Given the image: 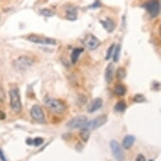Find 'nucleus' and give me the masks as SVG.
Returning <instances> with one entry per match:
<instances>
[{"instance_id": "nucleus-10", "label": "nucleus", "mask_w": 161, "mask_h": 161, "mask_svg": "<svg viewBox=\"0 0 161 161\" xmlns=\"http://www.w3.org/2000/svg\"><path fill=\"white\" fill-rule=\"evenodd\" d=\"M88 121V118L85 116H78L71 120L70 122L67 124V127H68L70 129H74V128H79L82 130L85 125Z\"/></svg>"}, {"instance_id": "nucleus-30", "label": "nucleus", "mask_w": 161, "mask_h": 161, "mask_svg": "<svg viewBox=\"0 0 161 161\" xmlns=\"http://www.w3.org/2000/svg\"><path fill=\"white\" fill-rule=\"evenodd\" d=\"M26 144H29V145H31V144H33V139H26Z\"/></svg>"}, {"instance_id": "nucleus-8", "label": "nucleus", "mask_w": 161, "mask_h": 161, "mask_svg": "<svg viewBox=\"0 0 161 161\" xmlns=\"http://www.w3.org/2000/svg\"><path fill=\"white\" fill-rule=\"evenodd\" d=\"M110 146L114 159L116 161L124 160V153H123L121 144H119L116 140H111L110 142Z\"/></svg>"}, {"instance_id": "nucleus-21", "label": "nucleus", "mask_w": 161, "mask_h": 161, "mask_svg": "<svg viewBox=\"0 0 161 161\" xmlns=\"http://www.w3.org/2000/svg\"><path fill=\"white\" fill-rule=\"evenodd\" d=\"M145 100H146V99H145L144 95H142V94H137L133 97V101L135 102V103H143Z\"/></svg>"}, {"instance_id": "nucleus-17", "label": "nucleus", "mask_w": 161, "mask_h": 161, "mask_svg": "<svg viewBox=\"0 0 161 161\" xmlns=\"http://www.w3.org/2000/svg\"><path fill=\"white\" fill-rule=\"evenodd\" d=\"M120 54H121V45L118 44V45L115 46L113 54H112V57H113L114 62H118L119 58H120Z\"/></svg>"}, {"instance_id": "nucleus-15", "label": "nucleus", "mask_w": 161, "mask_h": 161, "mask_svg": "<svg viewBox=\"0 0 161 161\" xmlns=\"http://www.w3.org/2000/svg\"><path fill=\"white\" fill-rule=\"evenodd\" d=\"M66 18L68 20L74 21L77 19V10L74 7H68L66 9Z\"/></svg>"}, {"instance_id": "nucleus-24", "label": "nucleus", "mask_w": 161, "mask_h": 161, "mask_svg": "<svg viewBox=\"0 0 161 161\" xmlns=\"http://www.w3.org/2000/svg\"><path fill=\"white\" fill-rule=\"evenodd\" d=\"M80 137L84 142H87L88 139H90V132L89 131H82V133L80 134Z\"/></svg>"}, {"instance_id": "nucleus-31", "label": "nucleus", "mask_w": 161, "mask_h": 161, "mask_svg": "<svg viewBox=\"0 0 161 161\" xmlns=\"http://www.w3.org/2000/svg\"><path fill=\"white\" fill-rule=\"evenodd\" d=\"M149 161H154V160H153V159H151V160H149Z\"/></svg>"}, {"instance_id": "nucleus-7", "label": "nucleus", "mask_w": 161, "mask_h": 161, "mask_svg": "<svg viewBox=\"0 0 161 161\" xmlns=\"http://www.w3.org/2000/svg\"><path fill=\"white\" fill-rule=\"evenodd\" d=\"M83 43H84L85 47L88 48L89 50H91V51L97 49L101 44L100 41L95 36L92 34H88L83 40Z\"/></svg>"}, {"instance_id": "nucleus-4", "label": "nucleus", "mask_w": 161, "mask_h": 161, "mask_svg": "<svg viewBox=\"0 0 161 161\" xmlns=\"http://www.w3.org/2000/svg\"><path fill=\"white\" fill-rule=\"evenodd\" d=\"M34 63V59L29 56H20L14 60V67L18 71H25L31 68Z\"/></svg>"}, {"instance_id": "nucleus-12", "label": "nucleus", "mask_w": 161, "mask_h": 161, "mask_svg": "<svg viewBox=\"0 0 161 161\" xmlns=\"http://www.w3.org/2000/svg\"><path fill=\"white\" fill-rule=\"evenodd\" d=\"M102 105H103V100L100 98H96L90 103V106L88 108V111L90 113L95 112V111H97V110L101 108Z\"/></svg>"}, {"instance_id": "nucleus-2", "label": "nucleus", "mask_w": 161, "mask_h": 161, "mask_svg": "<svg viewBox=\"0 0 161 161\" xmlns=\"http://www.w3.org/2000/svg\"><path fill=\"white\" fill-rule=\"evenodd\" d=\"M44 104L49 110H51V111H53L55 113L62 114L67 109V106L63 102L59 100L51 98V97H47L46 99H45Z\"/></svg>"}, {"instance_id": "nucleus-1", "label": "nucleus", "mask_w": 161, "mask_h": 161, "mask_svg": "<svg viewBox=\"0 0 161 161\" xmlns=\"http://www.w3.org/2000/svg\"><path fill=\"white\" fill-rule=\"evenodd\" d=\"M9 97H10V107L12 110L15 113H20L22 110L20 90L17 87L11 89L9 91Z\"/></svg>"}, {"instance_id": "nucleus-20", "label": "nucleus", "mask_w": 161, "mask_h": 161, "mask_svg": "<svg viewBox=\"0 0 161 161\" xmlns=\"http://www.w3.org/2000/svg\"><path fill=\"white\" fill-rule=\"evenodd\" d=\"M126 109H127V105L124 101H122V100L117 102L115 105V110L118 112H123Z\"/></svg>"}, {"instance_id": "nucleus-6", "label": "nucleus", "mask_w": 161, "mask_h": 161, "mask_svg": "<svg viewBox=\"0 0 161 161\" xmlns=\"http://www.w3.org/2000/svg\"><path fill=\"white\" fill-rule=\"evenodd\" d=\"M27 40L33 43H37V44H41V45H56L57 44V41L52 38H48V37H41L38 35L31 34L27 37Z\"/></svg>"}, {"instance_id": "nucleus-18", "label": "nucleus", "mask_w": 161, "mask_h": 161, "mask_svg": "<svg viewBox=\"0 0 161 161\" xmlns=\"http://www.w3.org/2000/svg\"><path fill=\"white\" fill-rule=\"evenodd\" d=\"M115 92L117 95L123 96L127 92V89L123 85H117L115 87Z\"/></svg>"}, {"instance_id": "nucleus-11", "label": "nucleus", "mask_w": 161, "mask_h": 161, "mask_svg": "<svg viewBox=\"0 0 161 161\" xmlns=\"http://www.w3.org/2000/svg\"><path fill=\"white\" fill-rule=\"evenodd\" d=\"M114 74H115V67H114L113 63H109L105 68V79L106 83H111L113 81Z\"/></svg>"}, {"instance_id": "nucleus-9", "label": "nucleus", "mask_w": 161, "mask_h": 161, "mask_svg": "<svg viewBox=\"0 0 161 161\" xmlns=\"http://www.w3.org/2000/svg\"><path fill=\"white\" fill-rule=\"evenodd\" d=\"M31 116L36 122L39 123H45L46 118L42 109L38 105H35L31 109Z\"/></svg>"}, {"instance_id": "nucleus-28", "label": "nucleus", "mask_w": 161, "mask_h": 161, "mask_svg": "<svg viewBox=\"0 0 161 161\" xmlns=\"http://www.w3.org/2000/svg\"><path fill=\"white\" fill-rule=\"evenodd\" d=\"M100 7V0H96V3L95 2L93 5H91L90 8H92V9H95V8H99Z\"/></svg>"}, {"instance_id": "nucleus-26", "label": "nucleus", "mask_w": 161, "mask_h": 161, "mask_svg": "<svg viewBox=\"0 0 161 161\" xmlns=\"http://www.w3.org/2000/svg\"><path fill=\"white\" fill-rule=\"evenodd\" d=\"M135 161H146V158H145V156H144V154H139V155L137 156Z\"/></svg>"}, {"instance_id": "nucleus-5", "label": "nucleus", "mask_w": 161, "mask_h": 161, "mask_svg": "<svg viewBox=\"0 0 161 161\" xmlns=\"http://www.w3.org/2000/svg\"><path fill=\"white\" fill-rule=\"evenodd\" d=\"M152 17L158 16L160 12V3L159 0H149L143 5Z\"/></svg>"}, {"instance_id": "nucleus-19", "label": "nucleus", "mask_w": 161, "mask_h": 161, "mask_svg": "<svg viewBox=\"0 0 161 161\" xmlns=\"http://www.w3.org/2000/svg\"><path fill=\"white\" fill-rule=\"evenodd\" d=\"M116 78L119 79V80H122L126 78V75H127V71L124 68L122 67H119L116 70Z\"/></svg>"}, {"instance_id": "nucleus-27", "label": "nucleus", "mask_w": 161, "mask_h": 161, "mask_svg": "<svg viewBox=\"0 0 161 161\" xmlns=\"http://www.w3.org/2000/svg\"><path fill=\"white\" fill-rule=\"evenodd\" d=\"M0 160L1 161H8L7 160V159H6L5 155H4V154H3V150L0 149Z\"/></svg>"}, {"instance_id": "nucleus-22", "label": "nucleus", "mask_w": 161, "mask_h": 161, "mask_svg": "<svg viewBox=\"0 0 161 161\" xmlns=\"http://www.w3.org/2000/svg\"><path fill=\"white\" fill-rule=\"evenodd\" d=\"M40 13H41V14L46 16V17H51V16L54 15V12L50 9H43L40 11Z\"/></svg>"}, {"instance_id": "nucleus-23", "label": "nucleus", "mask_w": 161, "mask_h": 161, "mask_svg": "<svg viewBox=\"0 0 161 161\" xmlns=\"http://www.w3.org/2000/svg\"><path fill=\"white\" fill-rule=\"evenodd\" d=\"M115 44H112L110 46L109 49L107 50V52H106V56H105V60H110L112 57V54H113L114 51V48H115Z\"/></svg>"}, {"instance_id": "nucleus-14", "label": "nucleus", "mask_w": 161, "mask_h": 161, "mask_svg": "<svg viewBox=\"0 0 161 161\" xmlns=\"http://www.w3.org/2000/svg\"><path fill=\"white\" fill-rule=\"evenodd\" d=\"M100 23L101 24L102 26H103V27H104L109 33H111V32L115 30V27H116L115 23L110 20V19H106L105 20H100Z\"/></svg>"}, {"instance_id": "nucleus-16", "label": "nucleus", "mask_w": 161, "mask_h": 161, "mask_svg": "<svg viewBox=\"0 0 161 161\" xmlns=\"http://www.w3.org/2000/svg\"><path fill=\"white\" fill-rule=\"evenodd\" d=\"M83 51H84V49L83 48H75L72 54H71V60H72V62H75L78 61L79 59V56H80V54L82 53Z\"/></svg>"}, {"instance_id": "nucleus-25", "label": "nucleus", "mask_w": 161, "mask_h": 161, "mask_svg": "<svg viewBox=\"0 0 161 161\" xmlns=\"http://www.w3.org/2000/svg\"><path fill=\"white\" fill-rule=\"evenodd\" d=\"M43 144V139L41 138H36L33 139V144H34L36 147H38L40 145H41Z\"/></svg>"}, {"instance_id": "nucleus-13", "label": "nucleus", "mask_w": 161, "mask_h": 161, "mask_svg": "<svg viewBox=\"0 0 161 161\" xmlns=\"http://www.w3.org/2000/svg\"><path fill=\"white\" fill-rule=\"evenodd\" d=\"M136 141V138L133 135H127L125 136L124 139L122 140V148L125 149H130L133 147V144Z\"/></svg>"}, {"instance_id": "nucleus-29", "label": "nucleus", "mask_w": 161, "mask_h": 161, "mask_svg": "<svg viewBox=\"0 0 161 161\" xmlns=\"http://www.w3.org/2000/svg\"><path fill=\"white\" fill-rule=\"evenodd\" d=\"M4 118H5V114L3 113V111L0 110V120H3Z\"/></svg>"}, {"instance_id": "nucleus-3", "label": "nucleus", "mask_w": 161, "mask_h": 161, "mask_svg": "<svg viewBox=\"0 0 161 161\" xmlns=\"http://www.w3.org/2000/svg\"><path fill=\"white\" fill-rule=\"evenodd\" d=\"M107 122V116L104 114V115H100V116H97L95 118L92 119V120H88L86 124L82 129V131H93L95 129H97L99 127H102Z\"/></svg>"}]
</instances>
